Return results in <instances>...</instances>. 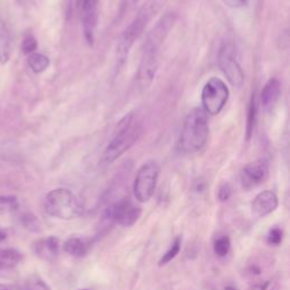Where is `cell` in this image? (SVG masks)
Returning <instances> with one entry per match:
<instances>
[{"instance_id": "484cf974", "label": "cell", "mask_w": 290, "mask_h": 290, "mask_svg": "<svg viewBox=\"0 0 290 290\" xmlns=\"http://www.w3.org/2000/svg\"><path fill=\"white\" fill-rule=\"evenodd\" d=\"M231 193H232V190H231V186L229 185V184L228 183L222 184L220 188H219V192H218L219 201H221V202L228 201L230 199Z\"/></svg>"}, {"instance_id": "ffe728a7", "label": "cell", "mask_w": 290, "mask_h": 290, "mask_svg": "<svg viewBox=\"0 0 290 290\" xmlns=\"http://www.w3.org/2000/svg\"><path fill=\"white\" fill-rule=\"evenodd\" d=\"M257 117V101L255 94H253L250 99L249 107H248V115H247V124H246V139L252 137L254 128H255V122Z\"/></svg>"}, {"instance_id": "7402d4cb", "label": "cell", "mask_w": 290, "mask_h": 290, "mask_svg": "<svg viewBox=\"0 0 290 290\" xmlns=\"http://www.w3.org/2000/svg\"><path fill=\"white\" fill-rule=\"evenodd\" d=\"M231 240L228 236L219 237L213 243V252L219 257H225L230 252Z\"/></svg>"}, {"instance_id": "ac0fdd59", "label": "cell", "mask_w": 290, "mask_h": 290, "mask_svg": "<svg viewBox=\"0 0 290 290\" xmlns=\"http://www.w3.org/2000/svg\"><path fill=\"white\" fill-rule=\"evenodd\" d=\"M28 64L32 72L35 74L43 73L47 68L50 66V59L43 54H39V52H33V54L29 55Z\"/></svg>"}, {"instance_id": "44dd1931", "label": "cell", "mask_w": 290, "mask_h": 290, "mask_svg": "<svg viewBox=\"0 0 290 290\" xmlns=\"http://www.w3.org/2000/svg\"><path fill=\"white\" fill-rule=\"evenodd\" d=\"M182 244H183L182 236L176 237L175 240L173 241V244L170 245V247L167 249V252L161 256V258L159 260V263H158V265L159 266L167 265L168 263L173 261L174 258H176V256H177L179 254L180 249H182Z\"/></svg>"}, {"instance_id": "8fae6325", "label": "cell", "mask_w": 290, "mask_h": 290, "mask_svg": "<svg viewBox=\"0 0 290 290\" xmlns=\"http://www.w3.org/2000/svg\"><path fill=\"white\" fill-rule=\"evenodd\" d=\"M279 205V199L271 190L261 192L252 202V212L257 218H264L274 212Z\"/></svg>"}, {"instance_id": "1f68e13d", "label": "cell", "mask_w": 290, "mask_h": 290, "mask_svg": "<svg viewBox=\"0 0 290 290\" xmlns=\"http://www.w3.org/2000/svg\"><path fill=\"white\" fill-rule=\"evenodd\" d=\"M223 290H237V289L235 287H232V285H227Z\"/></svg>"}, {"instance_id": "f1b7e54d", "label": "cell", "mask_w": 290, "mask_h": 290, "mask_svg": "<svg viewBox=\"0 0 290 290\" xmlns=\"http://www.w3.org/2000/svg\"><path fill=\"white\" fill-rule=\"evenodd\" d=\"M0 290H24L23 287L13 283H0Z\"/></svg>"}, {"instance_id": "6da1fadb", "label": "cell", "mask_w": 290, "mask_h": 290, "mask_svg": "<svg viewBox=\"0 0 290 290\" xmlns=\"http://www.w3.org/2000/svg\"><path fill=\"white\" fill-rule=\"evenodd\" d=\"M176 16L174 13H167L158 22L145 40L140 63L136 73V86L140 91L149 89L155 80L158 67H159V56L161 47L168 34L175 25Z\"/></svg>"}, {"instance_id": "d4e9b609", "label": "cell", "mask_w": 290, "mask_h": 290, "mask_svg": "<svg viewBox=\"0 0 290 290\" xmlns=\"http://www.w3.org/2000/svg\"><path fill=\"white\" fill-rule=\"evenodd\" d=\"M37 48H38L37 39H35L32 34L25 35L23 42H22V51H23L25 55H31L35 52Z\"/></svg>"}, {"instance_id": "4fadbf2b", "label": "cell", "mask_w": 290, "mask_h": 290, "mask_svg": "<svg viewBox=\"0 0 290 290\" xmlns=\"http://www.w3.org/2000/svg\"><path fill=\"white\" fill-rule=\"evenodd\" d=\"M281 83L278 78L272 77L265 83L261 92V104L264 109H271L281 96Z\"/></svg>"}, {"instance_id": "5bb4252c", "label": "cell", "mask_w": 290, "mask_h": 290, "mask_svg": "<svg viewBox=\"0 0 290 290\" xmlns=\"http://www.w3.org/2000/svg\"><path fill=\"white\" fill-rule=\"evenodd\" d=\"M23 260V254L16 248L0 249V270L14 269Z\"/></svg>"}, {"instance_id": "277c9868", "label": "cell", "mask_w": 290, "mask_h": 290, "mask_svg": "<svg viewBox=\"0 0 290 290\" xmlns=\"http://www.w3.org/2000/svg\"><path fill=\"white\" fill-rule=\"evenodd\" d=\"M208 138V113L200 107L193 109L184 121L178 139V150L186 155L196 153L205 147Z\"/></svg>"}, {"instance_id": "9a60e30c", "label": "cell", "mask_w": 290, "mask_h": 290, "mask_svg": "<svg viewBox=\"0 0 290 290\" xmlns=\"http://www.w3.org/2000/svg\"><path fill=\"white\" fill-rule=\"evenodd\" d=\"M12 41L11 32L4 22H0V64L5 65L11 59Z\"/></svg>"}, {"instance_id": "3957f363", "label": "cell", "mask_w": 290, "mask_h": 290, "mask_svg": "<svg viewBox=\"0 0 290 290\" xmlns=\"http://www.w3.org/2000/svg\"><path fill=\"white\" fill-rule=\"evenodd\" d=\"M143 133V125L134 113H128L118 122L111 139L104 149L102 161L110 165L133 147Z\"/></svg>"}, {"instance_id": "52a82bcc", "label": "cell", "mask_w": 290, "mask_h": 290, "mask_svg": "<svg viewBox=\"0 0 290 290\" xmlns=\"http://www.w3.org/2000/svg\"><path fill=\"white\" fill-rule=\"evenodd\" d=\"M229 99V89L219 77H212L205 83L202 90L201 100L203 110L211 116H217L222 111Z\"/></svg>"}, {"instance_id": "f546056e", "label": "cell", "mask_w": 290, "mask_h": 290, "mask_svg": "<svg viewBox=\"0 0 290 290\" xmlns=\"http://www.w3.org/2000/svg\"><path fill=\"white\" fill-rule=\"evenodd\" d=\"M248 272L252 275H258V274H261V267L260 266H257L256 264H254V265H250L248 267Z\"/></svg>"}, {"instance_id": "cb8c5ba5", "label": "cell", "mask_w": 290, "mask_h": 290, "mask_svg": "<svg viewBox=\"0 0 290 290\" xmlns=\"http://www.w3.org/2000/svg\"><path fill=\"white\" fill-rule=\"evenodd\" d=\"M283 240V230L279 227H273L271 228L267 232L266 236V241L269 245L272 246H279Z\"/></svg>"}, {"instance_id": "603a6c76", "label": "cell", "mask_w": 290, "mask_h": 290, "mask_svg": "<svg viewBox=\"0 0 290 290\" xmlns=\"http://www.w3.org/2000/svg\"><path fill=\"white\" fill-rule=\"evenodd\" d=\"M23 289L24 290H51L49 284H48L46 281L38 274L30 275L25 281Z\"/></svg>"}, {"instance_id": "4316f807", "label": "cell", "mask_w": 290, "mask_h": 290, "mask_svg": "<svg viewBox=\"0 0 290 290\" xmlns=\"http://www.w3.org/2000/svg\"><path fill=\"white\" fill-rule=\"evenodd\" d=\"M221 2L225 4V6L232 8V10L241 8L247 4V0H221Z\"/></svg>"}, {"instance_id": "5b68a950", "label": "cell", "mask_w": 290, "mask_h": 290, "mask_svg": "<svg viewBox=\"0 0 290 290\" xmlns=\"http://www.w3.org/2000/svg\"><path fill=\"white\" fill-rule=\"evenodd\" d=\"M43 208L48 215L59 220H74L83 214L80 200L67 188H56L48 193Z\"/></svg>"}, {"instance_id": "9c48e42d", "label": "cell", "mask_w": 290, "mask_h": 290, "mask_svg": "<svg viewBox=\"0 0 290 290\" xmlns=\"http://www.w3.org/2000/svg\"><path fill=\"white\" fill-rule=\"evenodd\" d=\"M78 13L85 41L92 46L99 22V0H78Z\"/></svg>"}, {"instance_id": "ba28073f", "label": "cell", "mask_w": 290, "mask_h": 290, "mask_svg": "<svg viewBox=\"0 0 290 290\" xmlns=\"http://www.w3.org/2000/svg\"><path fill=\"white\" fill-rule=\"evenodd\" d=\"M219 66L225 74L228 82L234 87H241L244 85L245 82V74L243 72V68L239 65L238 60L236 59L234 48L230 45H223L221 47L220 51H219L218 57Z\"/></svg>"}, {"instance_id": "83f0119b", "label": "cell", "mask_w": 290, "mask_h": 290, "mask_svg": "<svg viewBox=\"0 0 290 290\" xmlns=\"http://www.w3.org/2000/svg\"><path fill=\"white\" fill-rule=\"evenodd\" d=\"M270 284V281H264V282H257L250 285L247 290H267Z\"/></svg>"}, {"instance_id": "d6986e66", "label": "cell", "mask_w": 290, "mask_h": 290, "mask_svg": "<svg viewBox=\"0 0 290 290\" xmlns=\"http://www.w3.org/2000/svg\"><path fill=\"white\" fill-rule=\"evenodd\" d=\"M20 221H21V225L30 232L39 234V232L42 231V223L40 220H39V218L37 217V215L33 213H31V212L23 213L21 215Z\"/></svg>"}, {"instance_id": "7c38bea8", "label": "cell", "mask_w": 290, "mask_h": 290, "mask_svg": "<svg viewBox=\"0 0 290 290\" xmlns=\"http://www.w3.org/2000/svg\"><path fill=\"white\" fill-rule=\"evenodd\" d=\"M32 248L39 258L46 262H54L59 255L60 243L57 237L49 236L35 241Z\"/></svg>"}, {"instance_id": "d6a6232c", "label": "cell", "mask_w": 290, "mask_h": 290, "mask_svg": "<svg viewBox=\"0 0 290 290\" xmlns=\"http://www.w3.org/2000/svg\"><path fill=\"white\" fill-rule=\"evenodd\" d=\"M80 290H89V289H80Z\"/></svg>"}, {"instance_id": "2e32d148", "label": "cell", "mask_w": 290, "mask_h": 290, "mask_svg": "<svg viewBox=\"0 0 290 290\" xmlns=\"http://www.w3.org/2000/svg\"><path fill=\"white\" fill-rule=\"evenodd\" d=\"M64 250L73 257H83L87 253V245L78 237H70L64 243Z\"/></svg>"}, {"instance_id": "30bf717a", "label": "cell", "mask_w": 290, "mask_h": 290, "mask_svg": "<svg viewBox=\"0 0 290 290\" xmlns=\"http://www.w3.org/2000/svg\"><path fill=\"white\" fill-rule=\"evenodd\" d=\"M269 176V162L265 159H258L246 165L240 174V180L245 190H250L263 182Z\"/></svg>"}, {"instance_id": "7a4b0ae2", "label": "cell", "mask_w": 290, "mask_h": 290, "mask_svg": "<svg viewBox=\"0 0 290 290\" xmlns=\"http://www.w3.org/2000/svg\"><path fill=\"white\" fill-rule=\"evenodd\" d=\"M167 0H147L144 5L139 8L134 20L118 39L116 48V69L119 70L124 66L131 47L144 33L149 23L162 10Z\"/></svg>"}, {"instance_id": "4dcf8cb0", "label": "cell", "mask_w": 290, "mask_h": 290, "mask_svg": "<svg viewBox=\"0 0 290 290\" xmlns=\"http://www.w3.org/2000/svg\"><path fill=\"white\" fill-rule=\"evenodd\" d=\"M5 239H6V232L4 231L3 229H0V241H3Z\"/></svg>"}, {"instance_id": "8992f818", "label": "cell", "mask_w": 290, "mask_h": 290, "mask_svg": "<svg viewBox=\"0 0 290 290\" xmlns=\"http://www.w3.org/2000/svg\"><path fill=\"white\" fill-rule=\"evenodd\" d=\"M160 175V167L155 161L145 162L140 166L135 176L133 192L135 199L139 203H147L155 194L158 179Z\"/></svg>"}, {"instance_id": "e0dca14e", "label": "cell", "mask_w": 290, "mask_h": 290, "mask_svg": "<svg viewBox=\"0 0 290 290\" xmlns=\"http://www.w3.org/2000/svg\"><path fill=\"white\" fill-rule=\"evenodd\" d=\"M140 214H142V209H140L139 206H136L133 203H130L117 220V225L125 228L133 227L135 223L138 221Z\"/></svg>"}]
</instances>
